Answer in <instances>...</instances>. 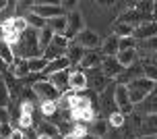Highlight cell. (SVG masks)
<instances>
[{
    "label": "cell",
    "instance_id": "cell-1",
    "mask_svg": "<svg viewBox=\"0 0 157 139\" xmlns=\"http://www.w3.org/2000/svg\"><path fill=\"white\" fill-rule=\"evenodd\" d=\"M13 52H15L17 58H27V60L29 58H37V56H44L41 48H39V31L29 27L21 35L19 44L13 46Z\"/></svg>",
    "mask_w": 157,
    "mask_h": 139
},
{
    "label": "cell",
    "instance_id": "cell-2",
    "mask_svg": "<svg viewBox=\"0 0 157 139\" xmlns=\"http://www.w3.org/2000/svg\"><path fill=\"white\" fill-rule=\"evenodd\" d=\"M71 116L75 118V123H85V125H91L95 121V110L87 96H77L71 110Z\"/></svg>",
    "mask_w": 157,
    "mask_h": 139
},
{
    "label": "cell",
    "instance_id": "cell-3",
    "mask_svg": "<svg viewBox=\"0 0 157 139\" xmlns=\"http://www.w3.org/2000/svg\"><path fill=\"white\" fill-rule=\"evenodd\" d=\"M31 13L50 21V19H56V17H64V6L62 2H33Z\"/></svg>",
    "mask_w": 157,
    "mask_h": 139
},
{
    "label": "cell",
    "instance_id": "cell-4",
    "mask_svg": "<svg viewBox=\"0 0 157 139\" xmlns=\"http://www.w3.org/2000/svg\"><path fill=\"white\" fill-rule=\"evenodd\" d=\"M31 89H33V93H35L41 102H58L60 96H62V92H60L56 85H52L48 79H44V81H35Z\"/></svg>",
    "mask_w": 157,
    "mask_h": 139
},
{
    "label": "cell",
    "instance_id": "cell-5",
    "mask_svg": "<svg viewBox=\"0 0 157 139\" xmlns=\"http://www.w3.org/2000/svg\"><path fill=\"white\" fill-rule=\"evenodd\" d=\"M68 46H71V39H66L64 35H56L54 42L46 48L44 58H46L48 62L58 60V58H64V56H66V52H68Z\"/></svg>",
    "mask_w": 157,
    "mask_h": 139
},
{
    "label": "cell",
    "instance_id": "cell-6",
    "mask_svg": "<svg viewBox=\"0 0 157 139\" xmlns=\"http://www.w3.org/2000/svg\"><path fill=\"white\" fill-rule=\"evenodd\" d=\"M116 106H118V112H122V114H132L134 112V106L132 100H130V92H128V87L126 85H116Z\"/></svg>",
    "mask_w": 157,
    "mask_h": 139
},
{
    "label": "cell",
    "instance_id": "cell-7",
    "mask_svg": "<svg viewBox=\"0 0 157 139\" xmlns=\"http://www.w3.org/2000/svg\"><path fill=\"white\" fill-rule=\"evenodd\" d=\"M75 42H77L78 46H83L85 50H97L99 46H103L101 38H99L93 29H83L77 38H75Z\"/></svg>",
    "mask_w": 157,
    "mask_h": 139
},
{
    "label": "cell",
    "instance_id": "cell-8",
    "mask_svg": "<svg viewBox=\"0 0 157 139\" xmlns=\"http://www.w3.org/2000/svg\"><path fill=\"white\" fill-rule=\"evenodd\" d=\"M83 29H87V27H85V21H83V15L78 13L77 8H75L72 13H68V29H66V35H64V38L72 42V39L77 38Z\"/></svg>",
    "mask_w": 157,
    "mask_h": 139
},
{
    "label": "cell",
    "instance_id": "cell-9",
    "mask_svg": "<svg viewBox=\"0 0 157 139\" xmlns=\"http://www.w3.org/2000/svg\"><path fill=\"white\" fill-rule=\"evenodd\" d=\"M101 71L108 79H118L122 73H124V67L118 62V56H103L101 62Z\"/></svg>",
    "mask_w": 157,
    "mask_h": 139
},
{
    "label": "cell",
    "instance_id": "cell-10",
    "mask_svg": "<svg viewBox=\"0 0 157 139\" xmlns=\"http://www.w3.org/2000/svg\"><path fill=\"white\" fill-rule=\"evenodd\" d=\"M87 81H89V87H91L93 92H105L110 79L103 75L101 69H91V71H89V75H87Z\"/></svg>",
    "mask_w": 157,
    "mask_h": 139
},
{
    "label": "cell",
    "instance_id": "cell-11",
    "mask_svg": "<svg viewBox=\"0 0 157 139\" xmlns=\"http://www.w3.org/2000/svg\"><path fill=\"white\" fill-rule=\"evenodd\" d=\"M71 77H72V71L66 69V71H60V73H56V75H50L48 77V81L52 85H56L60 92H68L71 89Z\"/></svg>",
    "mask_w": 157,
    "mask_h": 139
},
{
    "label": "cell",
    "instance_id": "cell-12",
    "mask_svg": "<svg viewBox=\"0 0 157 139\" xmlns=\"http://www.w3.org/2000/svg\"><path fill=\"white\" fill-rule=\"evenodd\" d=\"M101 62H103V54L101 52H97V50H87V54L83 56V60H81V69L83 71H91V69H101Z\"/></svg>",
    "mask_w": 157,
    "mask_h": 139
},
{
    "label": "cell",
    "instance_id": "cell-13",
    "mask_svg": "<svg viewBox=\"0 0 157 139\" xmlns=\"http://www.w3.org/2000/svg\"><path fill=\"white\" fill-rule=\"evenodd\" d=\"M157 35V23L155 21H147V23L139 25L134 29V39L136 42H145V39H151Z\"/></svg>",
    "mask_w": 157,
    "mask_h": 139
},
{
    "label": "cell",
    "instance_id": "cell-14",
    "mask_svg": "<svg viewBox=\"0 0 157 139\" xmlns=\"http://www.w3.org/2000/svg\"><path fill=\"white\" fill-rule=\"evenodd\" d=\"M110 123L105 121V118H95L93 123L89 125V135H93L97 139H105L110 135Z\"/></svg>",
    "mask_w": 157,
    "mask_h": 139
},
{
    "label": "cell",
    "instance_id": "cell-15",
    "mask_svg": "<svg viewBox=\"0 0 157 139\" xmlns=\"http://www.w3.org/2000/svg\"><path fill=\"white\" fill-rule=\"evenodd\" d=\"M139 137H157V114H149L143 118Z\"/></svg>",
    "mask_w": 157,
    "mask_h": 139
},
{
    "label": "cell",
    "instance_id": "cell-16",
    "mask_svg": "<svg viewBox=\"0 0 157 139\" xmlns=\"http://www.w3.org/2000/svg\"><path fill=\"white\" fill-rule=\"evenodd\" d=\"M10 73L15 79H25L31 75V69H29V60L27 58H17L15 64L10 67Z\"/></svg>",
    "mask_w": 157,
    "mask_h": 139
},
{
    "label": "cell",
    "instance_id": "cell-17",
    "mask_svg": "<svg viewBox=\"0 0 157 139\" xmlns=\"http://www.w3.org/2000/svg\"><path fill=\"white\" fill-rule=\"evenodd\" d=\"M89 87V81H87V73L85 71H72V77H71V89L72 92H85Z\"/></svg>",
    "mask_w": 157,
    "mask_h": 139
},
{
    "label": "cell",
    "instance_id": "cell-18",
    "mask_svg": "<svg viewBox=\"0 0 157 139\" xmlns=\"http://www.w3.org/2000/svg\"><path fill=\"white\" fill-rule=\"evenodd\" d=\"M87 54V50L83 46H78L77 42H71V46H68V52H66V58H68V62H71V67H75V64H81V60H83V56Z\"/></svg>",
    "mask_w": 157,
    "mask_h": 139
},
{
    "label": "cell",
    "instance_id": "cell-19",
    "mask_svg": "<svg viewBox=\"0 0 157 139\" xmlns=\"http://www.w3.org/2000/svg\"><path fill=\"white\" fill-rule=\"evenodd\" d=\"M101 54L103 56H118L120 54V38L118 35H110V38L103 42Z\"/></svg>",
    "mask_w": 157,
    "mask_h": 139
},
{
    "label": "cell",
    "instance_id": "cell-20",
    "mask_svg": "<svg viewBox=\"0 0 157 139\" xmlns=\"http://www.w3.org/2000/svg\"><path fill=\"white\" fill-rule=\"evenodd\" d=\"M48 27L54 31L56 35H66V29H68V17H56V19H50L48 21Z\"/></svg>",
    "mask_w": 157,
    "mask_h": 139
},
{
    "label": "cell",
    "instance_id": "cell-21",
    "mask_svg": "<svg viewBox=\"0 0 157 139\" xmlns=\"http://www.w3.org/2000/svg\"><path fill=\"white\" fill-rule=\"evenodd\" d=\"M66 69H71V62H68V58L64 56V58H58V60H52L50 64H48V69L41 73V75H56V73H60V71H66Z\"/></svg>",
    "mask_w": 157,
    "mask_h": 139
},
{
    "label": "cell",
    "instance_id": "cell-22",
    "mask_svg": "<svg viewBox=\"0 0 157 139\" xmlns=\"http://www.w3.org/2000/svg\"><path fill=\"white\" fill-rule=\"evenodd\" d=\"M75 100H77V92L68 89V92H64L62 96H60V100L56 102V104H58V108H60V110H64V112H71Z\"/></svg>",
    "mask_w": 157,
    "mask_h": 139
},
{
    "label": "cell",
    "instance_id": "cell-23",
    "mask_svg": "<svg viewBox=\"0 0 157 139\" xmlns=\"http://www.w3.org/2000/svg\"><path fill=\"white\" fill-rule=\"evenodd\" d=\"M136 58H139V52H136V50H124V52H120V54H118V62H120L124 69L134 67Z\"/></svg>",
    "mask_w": 157,
    "mask_h": 139
},
{
    "label": "cell",
    "instance_id": "cell-24",
    "mask_svg": "<svg viewBox=\"0 0 157 139\" xmlns=\"http://www.w3.org/2000/svg\"><path fill=\"white\" fill-rule=\"evenodd\" d=\"M0 58L6 62L8 67H13V64H15V60H17L15 52H13V46H8L2 38H0Z\"/></svg>",
    "mask_w": 157,
    "mask_h": 139
},
{
    "label": "cell",
    "instance_id": "cell-25",
    "mask_svg": "<svg viewBox=\"0 0 157 139\" xmlns=\"http://www.w3.org/2000/svg\"><path fill=\"white\" fill-rule=\"evenodd\" d=\"M15 13H17V2H8L6 6H4V10H0V29L15 19L17 17Z\"/></svg>",
    "mask_w": 157,
    "mask_h": 139
},
{
    "label": "cell",
    "instance_id": "cell-26",
    "mask_svg": "<svg viewBox=\"0 0 157 139\" xmlns=\"http://www.w3.org/2000/svg\"><path fill=\"white\" fill-rule=\"evenodd\" d=\"M139 110L141 112H145V114H157V93L153 92L151 96H147V100L143 102V104H139Z\"/></svg>",
    "mask_w": 157,
    "mask_h": 139
},
{
    "label": "cell",
    "instance_id": "cell-27",
    "mask_svg": "<svg viewBox=\"0 0 157 139\" xmlns=\"http://www.w3.org/2000/svg\"><path fill=\"white\" fill-rule=\"evenodd\" d=\"M58 127H56L52 121H41L37 125V135H48V137H56L58 135Z\"/></svg>",
    "mask_w": 157,
    "mask_h": 139
},
{
    "label": "cell",
    "instance_id": "cell-28",
    "mask_svg": "<svg viewBox=\"0 0 157 139\" xmlns=\"http://www.w3.org/2000/svg\"><path fill=\"white\" fill-rule=\"evenodd\" d=\"M25 19H27V23H29V27H31V29L41 31V29H46V27H48V21H46V19H41V17L33 15L31 10H29V13L25 15Z\"/></svg>",
    "mask_w": 157,
    "mask_h": 139
},
{
    "label": "cell",
    "instance_id": "cell-29",
    "mask_svg": "<svg viewBox=\"0 0 157 139\" xmlns=\"http://www.w3.org/2000/svg\"><path fill=\"white\" fill-rule=\"evenodd\" d=\"M54 38H56V33L50 29V27L39 31V48H41V52H46V48L54 42Z\"/></svg>",
    "mask_w": 157,
    "mask_h": 139
},
{
    "label": "cell",
    "instance_id": "cell-30",
    "mask_svg": "<svg viewBox=\"0 0 157 139\" xmlns=\"http://www.w3.org/2000/svg\"><path fill=\"white\" fill-rule=\"evenodd\" d=\"M114 35L118 38H134V27L132 25H126V23H116L114 25Z\"/></svg>",
    "mask_w": 157,
    "mask_h": 139
},
{
    "label": "cell",
    "instance_id": "cell-31",
    "mask_svg": "<svg viewBox=\"0 0 157 139\" xmlns=\"http://www.w3.org/2000/svg\"><path fill=\"white\" fill-rule=\"evenodd\" d=\"M48 64H50V62H48L44 56L29 58V69H31V75H35V73H44V71L48 69Z\"/></svg>",
    "mask_w": 157,
    "mask_h": 139
},
{
    "label": "cell",
    "instance_id": "cell-32",
    "mask_svg": "<svg viewBox=\"0 0 157 139\" xmlns=\"http://www.w3.org/2000/svg\"><path fill=\"white\" fill-rule=\"evenodd\" d=\"M39 110H41V114L46 116V118H54V116L60 112V108H58L56 102H41V104H39Z\"/></svg>",
    "mask_w": 157,
    "mask_h": 139
},
{
    "label": "cell",
    "instance_id": "cell-33",
    "mask_svg": "<svg viewBox=\"0 0 157 139\" xmlns=\"http://www.w3.org/2000/svg\"><path fill=\"white\" fill-rule=\"evenodd\" d=\"M108 123H110V127L114 129V131L124 129V127H126V116L122 114V112H114V114L108 116Z\"/></svg>",
    "mask_w": 157,
    "mask_h": 139
},
{
    "label": "cell",
    "instance_id": "cell-34",
    "mask_svg": "<svg viewBox=\"0 0 157 139\" xmlns=\"http://www.w3.org/2000/svg\"><path fill=\"white\" fill-rule=\"evenodd\" d=\"M8 102H10V92H8V85L4 79H0V108H8Z\"/></svg>",
    "mask_w": 157,
    "mask_h": 139
},
{
    "label": "cell",
    "instance_id": "cell-35",
    "mask_svg": "<svg viewBox=\"0 0 157 139\" xmlns=\"http://www.w3.org/2000/svg\"><path fill=\"white\" fill-rule=\"evenodd\" d=\"M143 77H147L149 81L157 83V64L155 62H145V67H143Z\"/></svg>",
    "mask_w": 157,
    "mask_h": 139
},
{
    "label": "cell",
    "instance_id": "cell-36",
    "mask_svg": "<svg viewBox=\"0 0 157 139\" xmlns=\"http://www.w3.org/2000/svg\"><path fill=\"white\" fill-rule=\"evenodd\" d=\"M17 125H19L21 131H29V129H33V114H19Z\"/></svg>",
    "mask_w": 157,
    "mask_h": 139
},
{
    "label": "cell",
    "instance_id": "cell-37",
    "mask_svg": "<svg viewBox=\"0 0 157 139\" xmlns=\"http://www.w3.org/2000/svg\"><path fill=\"white\" fill-rule=\"evenodd\" d=\"M10 25H13L15 31H17V33H21V35L29 29V23H27V19H25V17H15V19L10 21Z\"/></svg>",
    "mask_w": 157,
    "mask_h": 139
},
{
    "label": "cell",
    "instance_id": "cell-38",
    "mask_svg": "<svg viewBox=\"0 0 157 139\" xmlns=\"http://www.w3.org/2000/svg\"><path fill=\"white\" fill-rule=\"evenodd\" d=\"M124 50H136V39L134 38H122L120 39V52Z\"/></svg>",
    "mask_w": 157,
    "mask_h": 139
},
{
    "label": "cell",
    "instance_id": "cell-39",
    "mask_svg": "<svg viewBox=\"0 0 157 139\" xmlns=\"http://www.w3.org/2000/svg\"><path fill=\"white\" fill-rule=\"evenodd\" d=\"M141 48L143 50H147V52H157V35L151 39H145V42H141Z\"/></svg>",
    "mask_w": 157,
    "mask_h": 139
},
{
    "label": "cell",
    "instance_id": "cell-40",
    "mask_svg": "<svg viewBox=\"0 0 157 139\" xmlns=\"http://www.w3.org/2000/svg\"><path fill=\"white\" fill-rule=\"evenodd\" d=\"M13 127H10V123H2V129H0V139H10V135H13Z\"/></svg>",
    "mask_w": 157,
    "mask_h": 139
},
{
    "label": "cell",
    "instance_id": "cell-41",
    "mask_svg": "<svg viewBox=\"0 0 157 139\" xmlns=\"http://www.w3.org/2000/svg\"><path fill=\"white\" fill-rule=\"evenodd\" d=\"M21 114H33V104L31 102H21Z\"/></svg>",
    "mask_w": 157,
    "mask_h": 139
},
{
    "label": "cell",
    "instance_id": "cell-42",
    "mask_svg": "<svg viewBox=\"0 0 157 139\" xmlns=\"http://www.w3.org/2000/svg\"><path fill=\"white\" fill-rule=\"evenodd\" d=\"M0 123H8V108H0Z\"/></svg>",
    "mask_w": 157,
    "mask_h": 139
},
{
    "label": "cell",
    "instance_id": "cell-43",
    "mask_svg": "<svg viewBox=\"0 0 157 139\" xmlns=\"http://www.w3.org/2000/svg\"><path fill=\"white\" fill-rule=\"evenodd\" d=\"M75 4H77V2H71V0H64V2H62V6H64V8H68L71 13H72V6H75Z\"/></svg>",
    "mask_w": 157,
    "mask_h": 139
},
{
    "label": "cell",
    "instance_id": "cell-44",
    "mask_svg": "<svg viewBox=\"0 0 157 139\" xmlns=\"http://www.w3.org/2000/svg\"><path fill=\"white\" fill-rule=\"evenodd\" d=\"M6 69H10V67H8L6 62H4L2 58H0V73H6Z\"/></svg>",
    "mask_w": 157,
    "mask_h": 139
},
{
    "label": "cell",
    "instance_id": "cell-45",
    "mask_svg": "<svg viewBox=\"0 0 157 139\" xmlns=\"http://www.w3.org/2000/svg\"><path fill=\"white\" fill-rule=\"evenodd\" d=\"M153 19H155V23H157V2H153Z\"/></svg>",
    "mask_w": 157,
    "mask_h": 139
},
{
    "label": "cell",
    "instance_id": "cell-46",
    "mask_svg": "<svg viewBox=\"0 0 157 139\" xmlns=\"http://www.w3.org/2000/svg\"><path fill=\"white\" fill-rule=\"evenodd\" d=\"M8 2H4V0H0V10H4V6H6Z\"/></svg>",
    "mask_w": 157,
    "mask_h": 139
},
{
    "label": "cell",
    "instance_id": "cell-47",
    "mask_svg": "<svg viewBox=\"0 0 157 139\" xmlns=\"http://www.w3.org/2000/svg\"><path fill=\"white\" fill-rule=\"evenodd\" d=\"M64 139H77V137H75L72 133H68V135H64Z\"/></svg>",
    "mask_w": 157,
    "mask_h": 139
},
{
    "label": "cell",
    "instance_id": "cell-48",
    "mask_svg": "<svg viewBox=\"0 0 157 139\" xmlns=\"http://www.w3.org/2000/svg\"><path fill=\"white\" fill-rule=\"evenodd\" d=\"M37 139H54V137H48V135H39Z\"/></svg>",
    "mask_w": 157,
    "mask_h": 139
},
{
    "label": "cell",
    "instance_id": "cell-49",
    "mask_svg": "<svg viewBox=\"0 0 157 139\" xmlns=\"http://www.w3.org/2000/svg\"><path fill=\"white\" fill-rule=\"evenodd\" d=\"M85 139H97V137H93V135H89V137H85Z\"/></svg>",
    "mask_w": 157,
    "mask_h": 139
},
{
    "label": "cell",
    "instance_id": "cell-50",
    "mask_svg": "<svg viewBox=\"0 0 157 139\" xmlns=\"http://www.w3.org/2000/svg\"><path fill=\"white\" fill-rule=\"evenodd\" d=\"M0 129H2V123H0Z\"/></svg>",
    "mask_w": 157,
    "mask_h": 139
}]
</instances>
